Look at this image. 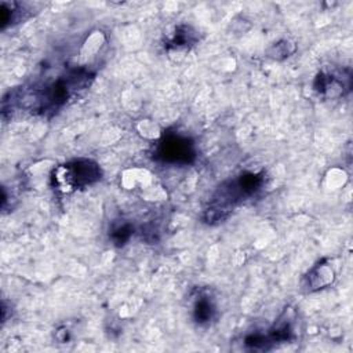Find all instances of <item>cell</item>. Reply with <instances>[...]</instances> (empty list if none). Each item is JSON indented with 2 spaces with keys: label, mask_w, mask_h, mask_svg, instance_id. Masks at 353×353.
<instances>
[{
  "label": "cell",
  "mask_w": 353,
  "mask_h": 353,
  "mask_svg": "<svg viewBox=\"0 0 353 353\" xmlns=\"http://www.w3.org/2000/svg\"><path fill=\"white\" fill-rule=\"evenodd\" d=\"M101 168L91 159H77L57 167L52 171L51 182L57 190L70 193L79 188L95 183L101 179Z\"/></svg>",
  "instance_id": "obj_1"
},
{
  "label": "cell",
  "mask_w": 353,
  "mask_h": 353,
  "mask_svg": "<svg viewBox=\"0 0 353 353\" xmlns=\"http://www.w3.org/2000/svg\"><path fill=\"white\" fill-rule=\"evenodd\" d=\"M153 157L167 164H189L194 160L196 152L192 141L181 134H165L156 143Z\"/></svg>",
  "instance_id": "obj_2"
},
{
  "label": "cell",
  "mask_w": 353,
  "mask_h": 353,
  "mask_svg": "<svg viewBox=\"0 0 353 353\" xmlns=\"http://www.w3.org/2000/svg\"><path fill=\"white\" fill-rule=\"evenodd\" d=\"M197 40H199V34L192 26L189 25L176 26L165 46L170 58H174V59H176V57L183 58L185 54L190 50V47L194 46V43H197Z\"/></svg>",
  "instance_id": "obj_3"
},
{
  "label": "cell",
  "mask_w": 353,
  "mask_h": 353,
  "mask_svg": "<svg viewBox=\"0 0 353 353\" xmlns=\"http://www.w3.org/2000/svg\"><path fill=\"white\" fill-rule=\"evenodd\" d=\"M345 79H350V76H338L335 73H328V72H319V74L314 79L313 88L314 91L325 98V99H335L343 95L345 88L347 87L345 84Z\"/></svg>",
  "instance_id": "obj_4"
},
{
  "label": "cell",
  "mask_w": 353,
  "mask_h": 353,
  "mask_svg": "<svg viewBox=\"0 0 353 353\" xmlns=\"http://www.w3.org/2000/svg\"><path fill=\"white\" fill-rule=\"evenodd\" d=\"M335 280V272L331 265L325 262L316 263L305 276V287L309 292L323 290L332 284Z\"/></svg>",
  "instance_id": "obj_5"
},
{
  "label": "cell",
  "mask_w": 353,
  "mask_h": 353,
  "mask_svg": "<svg viewBox=\"0 0 353 353\" xmlns=\"http://www.w3.org/2000/svg\"><path fill=\"white\" fill-rule=\"evenodd\" d=\"M216 314V305L208 292H200L193 302V319L199 324H208Z\"/></svg>",
  "instance_id": "obj_6"
},
{
  "label": "cell",
  "mask_w": 353,
  "mask_h": 353,
  "mask_svg": "<svg viewBox=\"0 0 353 353\" xmlns=\"http://www.w3.org/2000/svg\"><path fill=\"white\" fill-rule=\"evenodd\" d=\"M296 50V46L291 41V40H280L277 43H274L269 50H268V55L276 61H283L288 57H291Z\"/></svg>",
  "instance_id": "obj_7"
},
{
  "label": "cell",
  "mask_w": 353,
  "mask_h": 353,
  "mask_svg": "<svg viewBox=\"0 0 353 353\" xmlns=\"http://www.w3.org/2000/svg\"><path fill=\"white\" fill-rule=\"evenodd\" d=\"M132 226L130 223H121V225H117L114 226L110 233H109V237L112 240V243L116 245V247H121L124 245L132 236Z\"/></svg>",
  "instance_id": "obj_8"
},
{
  "label": "cell",
  "mask_w": 353,
  "mask_h": 353,
  "mask_svg": "<svg viewBox=\"0 0 353 353\" xmlns=\"http://www.w3.org/2000/svg\"><path fill=\"white\" fill-rule=\"evenodd\" d=\"M17 10L18 4L15 1H0V22L3 29L14 21Z\"/></svg>",
  "instance_id": "obj_9"
},
{
  "label": "cell",
  "mask_w": 353,
  "mask_h": 353,
  "mask_svg": "<svg viewBox=\"0 0 353 353\" xmlns=\"http://www.w3.org/2000/svg\"><path fill=\"white\" fill-rule=\"evenodd\" d=\"M102 40H103V34H102V32H94V33L87 39V41L84 43V47H83L81 54L88 55V54L95 52V51L101 47Z\"/></svg>",
  "instance_id": "obj_10"
}]
</instances>
